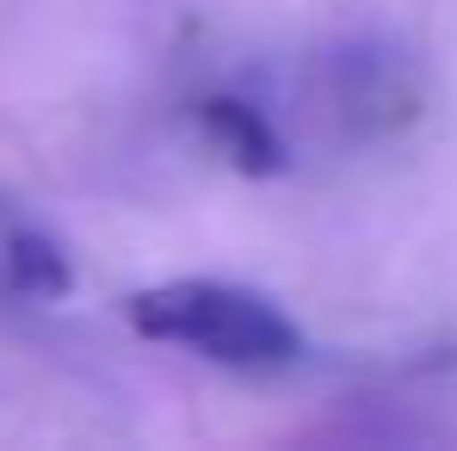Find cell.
Returning a JSON list of instances; mask_svg holds the SVG:
<instances>
[{
	"instance_id": "4",
	"label": "cell",
	"mask_w": 457,
	"mask_h": 451,
	"mask_svg": "<svg viewBox=\"0 0 457 451\" xmlns=\"http://www.w3.org/2000/svg\"><path fill=\"white\" fill-rule=\"evenodd\" d=\"M0 285L19 291V297H69L75 291V266H69V254L44 229L12 217L6 235H0Z\"/></svg>"
},
{
	"instance_id": "2",
	"label": "cell",
	"mask_w": 457,
	"mask_h": 451,
	"mask_svg": "<svg viewBox=\"0 0 457 451\" xmlns=\"http://www.w3.org/2000/svg\"><path fill=\"white\" fill-rule=\"evenodd\" d=\"M321 93L353 137H395L420 112V75L395 44H346L340 56H328Z\"/></svg>"
},
{
	"instance_id": "3",
	"label": "cell",
	"mask_w": 457,
	"mask_h": 451,
	"mask_svg": "<svg viewBox=\"0 0 457 451\" xmlns=\"http://www.w3.org/2000/svg\"><path fill=\"white\" fill-rule=\"evenodd\" d=\"M198 124H204V137L228 155V167H241V173H285V137L272 130V118L260 112V105H247V99H235V93H211L204 105H198Z\"/></svg>"
},
{
	"instance_id": "1",
	"label": "cell",
	"mask_w": 457,
	"mask_h": 451,
	"mask_svg": "<svg viewBox=\"0 0 457 451\" xmlns=\"http://www.w3.org/2000/svg\"><path fill=\"white\" fill-rule=\"evenodd\" d=\"M124 315L143 340L186 347V353H198L211 365H235V372H278L303 353V334L278 303L266 291L228 285V279L149 285V291H137L124 303Z\"/></svg>"
},
{
	"instance_id": "5",
	"label": "cell",
	"mask_w": 457,
	"mask_h": 451,
	"mask_svg": "<svg viewBox=\"0 0 457 451\" xmlns=\"http://www.w3.org/2000/svg\"><path fill=\"white\" fill-rule=\"evenodd\" d=\"M6 223H12V211H6V198H0V235H6Z\"/></svg>"
}]
</instances>
